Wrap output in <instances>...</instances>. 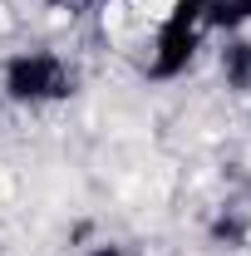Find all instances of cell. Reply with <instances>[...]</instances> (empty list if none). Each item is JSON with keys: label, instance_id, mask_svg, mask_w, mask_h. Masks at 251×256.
I'll list each match as a JSON object with an SVG mask.
<instances>
[{"label": "cell", "instance_id": "cell-2", "mask_svg": "<svg viewBox=\"0 0 251 256\" xmlns=\"http://www.w3.org/2000/svg\"><path fill=\"white\" fill-rule=\"evenodd\" d=\"M74 69L64 54L54 50H25V54H10L5 69H0V89L10 104L20 108H50V104H64L74 94Z\"/></svg>", "mask_w": 251, "mask_h": 256}, {"label": "cell", "instance_id": "cell-4", "mask_svg": "<svg viewBox=\"0 0 251 256\" xmlns=\"http://www.w3.org/2000/svg\"><path fill=\"white\" fill-rule=\"evenodd\" d=\"M251 25V0H212V30H242Z\"/></svg>", "mask_w": 251, "mask_h": 256}, {"label": "cell", "instance_id": "cell-3", "mask_svg": "<svg viewBox=\"0 0 251 256\" xmlns=\"http://www.w3.org/2000/svg\"><path fill=\"white\" fill-rule=\"evenodd\" d=\"M222 74H226V84L236 89V94H246L251 89V40H226V50H222Z\"/></svg>", "mask_w": 251, "mask_h": 256}, {"label": "cell", "instance_id": "cell-6", "mask_svg": "<svg viewBox=\"0 0 251 256\" xmlns=\"http://www.w3.org/2000/svg\"><path fill=\"white\" fill-rule=\"evenodd\" d=\"M44 5H79V0H44Z\"/></svg>", "mask_w": 251, "mask_h": 256}, {"label": "cell", "instance_id": "cell-5", "mask_svg": "<svg viewBox=\"0 0 251 256\" xmlns=\"http://www.w3.org/2000/svg\"><path fill=\"white\" fill-rule=\"evenodd\" d=\"M89 256H128V252H124V246H94Z\"/></svg>", "mask_w": 251, "mask_h": 256}, {"label": "cell", "instance_id": "cell-1", "mask_svg": "<svg viewBox=\"0 0 251 256\" xmlns=\"http://www.w3.org/2000/svg\"><path fill=\"white\" fill-rule=\"evenodd\" d=\"M212 34V0H172V10L158 20L153 50H148V79H178L188 74L197 50Z\"/></svg>", "mask_w": 251, "mask_h": 256}]
</instances>
